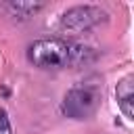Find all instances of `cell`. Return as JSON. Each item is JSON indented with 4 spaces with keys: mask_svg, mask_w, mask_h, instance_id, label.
<instances>
[{
    "mask_svg": "<svg viewBox=\"0 0 134 134\" xmlns=\"http://www.w3.org/2000/svg\"><path fill=\"white\" fill-rule=\"evenodd\" d=\"M100 96H103V82L98 77H90L65 94L61 111L71 119H88L96 113Z\"/></svg>",
    "mask_w": 134,
    "mask_h": 134,
    "instance_id": "7a4b0ae2",
    "label": "cell"
},
{
    "mask_svg": "<svg viewBox=\"0 0 134 134\" xmlns=\"http://www.w3.org/2000/svg\"><path fill=\"white\" fill-rule=\"evenodd\" d=\"M4 6L13 13V17H17V19H29V17H34L44 4H42V2H6Z\"/></svg>",
    "mask_w": 134,
    "mask_h": 134,
    "instance_id": "5b68a950",
    "label": "cell"
},
{
    "mask_svg": "<svg viewBox=\"0 0 134 134\" xmlns=\"http://www.w3.org/2000/svg\"><path fill=\"white\" fill-rule=\"evenodd\" d=\"M94 59V50L90 46L61 40V38H44L36 40L27 48V61L40 69H65L80 67Z\"/></svg>",
    "mask_w": 134,
    "mask_h": 134,
    "instance_id": "6da1fadb",
    "label": "cell"
},
{
    "mask_svg": "<svg viewBox=\"0 0 134 134\" xmlns=\"http://www.w3.org/2000/svg\"><path fill=\"white\" fill-rule=\"evenodd\" d=\"M0 134H13V128H10V121H8V115L6 111L0 107Z\"/></svg>",
    "mask_w": 134,
    "mask_h": 134,
    "instance_id": "8992f818",
    "label": "cell"
},
{
    "mask_svg": "<svg viewBox=\"0 0 134 134\" xmlns=\"http://www.w3.org/2000/svg\"><path fill=\"white\" fill-rule=\"evenodd\" d=\"M107 21V13L98 6H73L61 15L59 29L67 34H80L86 31L98 23Z\"/></svg>",
    "mask_w": 134,
    "mask_h": 134,
    "instance_id": "3957f363",
    "label": "cell"
},
{
    "mask_svg": "<svg viewBox=\"0 0 134 134\" xmlns=\"http://www.w3.org/2000/svg\"><path fill=\"white\" fill-rule=\"evenodd\" d=\"M115 98L121 113L128 119H134V75H126L124 80H119L115 88Z\"/></svg>",
    "mask_w": 134,
    "mask_h": 134,
    "instance_id": "277c9868",
    "label": "cell"
}]
</instances>
